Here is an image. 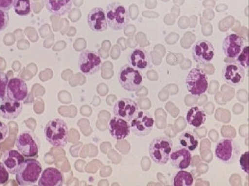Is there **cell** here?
<instances>
[{
	"label": "cell",
	"instance_id": "obj_24",
	"mask_svg": "<svg viewBox=\"0 0 249 186\" xmlns=\"http://www.w3.org/2000/svg\"><path fill=\"white\" fill-rule=\"evenodd\" d=\"M206 114L199 107H191L186 113V122L191 126L198 128L204 125L206 121Z\"/></svg>",
	"mask_w": 249,
	"mask_h": 186
},
{
	"label": "cell",
	"instance_id": "obj_1",
	"mask_svg": "<svg viewBox=\"0 0 249 186\" xmlns=\"http://www.w3.org/2000/svg\"><path fill=\"white\" fill-rule=\"evenodd\" d=\"M44 134L47 141L53 147L64 148L69 142V128L65 121L55 118L46 125Z\"/></svg>",
	"mask_w": 249,
	"mask_h": 186
},
{
	"label": "cell",
	"instance_id": "obj_33",
	"mask_svg": "<svg viewBox=\"0 0 249 186\" xmlns=\"http://www.w3.org/2000/svg\"><path fill=\"white\" fill-rule=\"evenodd\" d=\"M9 127L4 122H0V142H2L7 138Z\"/></svg>",
	"mask_w": 249,
	"mask_h": 186
},
{
	"label": "cell",
	"instance_id": "obj_25",
	"mask_svg": "<svg viewBox=\"0 0 249 186\" xmlns=\"http://www.w3.org/2000/svg\"><path fill=\"white\" fill-rule=\"evenodd\" d=\"M178 143L180 146L190 152L194 151L199 146V138L193 132L186 131L180 135Z\"/></svg>",
	"mask_w": 249,
	"mask_h": 186
},
{
	"label": "cell",
	"instance_id": "obj_16",
	"mask_svg": "<svg viewBox=\"0 0 249 186\" xmlns=\"http://www.w3.org/2000/svg\"><path fill=\"white\" fill-rule=\"evenodd\" d=\"M88 26L95 32H101L107 30L108 24L105 10L101 7L93 8L87 17Z\"/></svg>",
	"mask_w": 249,
	"mask_h": 186
},
{
	"label": "cell",
	"instance_id": "obj_18",
	"mask_svg": "<svg viewBox=\"0 0 249 186\" xmlns=\"http://www.w3.org/2000/svg\"><path fill=\"white\" fill-rule=\"evenodd\" d=\"M109 131L113 138L116 140H124L131 133L130 124L124 119L114 116L109 121Z\"/></svg>",
	"mask_w": 249,
	"mask_h": 186
},
{
	"label": "cell",
	"instance_id": "obj_10",
	"mask_svg": "<svg viewBox=\"0 0 249 186\" xmlns=\"http://www.w3.org/2000/svg\"><path fill=\"white\" fill-rule=\"evenodd\" d=\"M131 132L137 136H147L153 129L155 120L146 111H139L137 115L129 122Z\"/></svg>",
	"mask_w": 249,
	"mask_h": 186
},
{
	"label": "cell",
	"instance_id": "obj_2",
	"mask_svg": "<svg viewBox=\"0 0 249 186\" xmlns=\"http://www.w3.org/2000/svg\"><path fill=\"white\" fill-rule=\"evenodd\" d=\"M42 172V165L37 160H24L16 173V182L19 186L35 185L38 182Z\"/></svg>",
	"mask_w": 249,
	"mask_h": 186
},
{
	"label": "cell",
	"instance_id": "obj_28",
	"mask_svg": "<svg viewBox=\"0 0 249 186\" xmlns=\"http://www.w3.org/2000/svg\"><path fill=\"white\" fill-rule=\"evenodd\" d=\"M236 61L238 62L242 68L247 69L249 68V46H246L242 49L238 56L235 58Z\"/></svg>",
	"mask_w": 249,
	"mask_h": 186
},
{
	"label": "cell",
	"instance_id": "obj_29",
	"mask_svg": "<svg viewBox=\"0 0 249 186\" xmlns=\"http://www.w3.org/2000/svg\"><path fill=\"white\" fill-rule=\"evenodd\" d=\"M8 82H9V79L6 73L0 71V99L1 100L6 97Z\"/></svg>",
	"mask_w": 249,
	"mask_h": 186
},
{
	"label": "cell",
	"instance_id": "obj_23",
	"mask_svg": "<svg viewBox=\"0 0 249 186\" xmlns=\"http://www.w3.org/2000/svg\"><path fill=\"white\" fill-rule=\"evenodd\" d=\"M46 8L55 16L66 14L73 5V0H45Z\"/></svg>",
	"mask_w": 249,
	"mask_h": 186
},
{
	"label": "cell",
	"instance_id": "obj_14",
	"mask_svg": "<svg viewBox=\"0 0 249 186\" xmlns=\"http://www.w3.org/2000/svg\"><path fill=\"white\" fill-rule=\"evenodd\" d=\"M245 47L244 39L237 34H230L222 43L223 53L227 58L235 59Z\"/></svg>",
	"mask_w": 249,
	"mask_h": 186
},
{
	"label": "cell",
	"instance_id": "obj_3",
	"mask_svg": "<svg viewBox=\"0 0 249 186\" xmlns=\"http://www.w3.org/2000/svg\"><path fill=\"white\" fill-rule=\"evenodd\" d=\"M173 143L168 137L160 136L154 138L149 146V153L152 161L160 165L166 164L169 161Z\"/></svg>",
	"mask_w": 249,
	"mask_h": 186
},
{
	"label": "cell",
	"instance_id": "obj_34",
	"mask_svg": "<svg viewBox=\"0 0 249 186\" xmlns=\"http://www.w3.org/2000/svg\"><path fill=\"white\" fill-rule=\"evenodd\" d=\"M15 0H0V9L9 11L14 6Z\"/></svg>",
	"mask_w": 249,
	"mask_h": 186
},
{
	"label": "cell",
	"instance_id": "obj_13",
	"mask_svg": "<svg viewBox=\"0 0 249 186\" xmlns=\"http://www.w3.org/2000/svg\"><path fill=\"white\" fill-rule=\"evenodd\" d=\"M139 111L137 102L131 99L124 98L115 103L113 108L114 116L130 122Z\"/></svg>",
	"mask_w": 249,
	"mask_h": 186
},
{
	"label": "cell",
	"instance_id": "obj_22",
	"mask_svg": "<svg viewBox=\"0 0 249 186\" xmlns=\"http://www.w3.org/2000/svg\"><path fill=\"white\" fill-rule=\"evenodd\" d=\"M24 160V156L16 150H9L6 151L2 157L3 164L11 174H16Z\"/></svg>",
	"mask_w": 249,
	"mask_h": 186
},
{
	"label": "cell",
	"instance_id": "obj_4",
	"mask_svg": "<svg viewBox=\"0 0 249 186\" xmlns=\"http://www.w3.org/2000/svg\"><path fill=\"white\" fill-rule=\"evenodd\" d=\"M106 14L108 26L113 30H122L129 24V11L118 1L107 5Z\"/></svg>",
	"mask_w": 249,
	"mask_h": 186
},
{
	"label": "cell",
	"instance_id": "obj_31",
	"mask_svg": "<svg viewBox=\"0 0 249 186\" xmlns=\"http://www.w3.org/2000/svg\"><path fill=\"white\" fill-rule=\"evenodd\" d=\"M9 179V172L3 162H0V185L6 184Z\"/></svg>",
	"mask_w": 249,
	"mask_h": 186
},
{
	"label": "cell",
	"instance_id": "obj_27",
	"mask_svg": "<svg viewBox=\"0 0 249 186\" xmlns=\"http://www.w3.org/2000/svg\"><path fill=\"white\" fill-rule=\"evenodd\" d=\"M13 7L16 14L22 17L27 16L31 11L30 0H15Z\"/></svg>",
	"mask_w": 249,
	"mask_h": 186
},
{
	"label": "cell",
	"instance_id": "obj_11",
	"mask_svg": "<svg viewBox=\"0 0 249 186\" xmlns=\"http://www.w3.org/2000/svg\"><path fill=\"white\" fill-rule=\"evenodd\" d=\"M192 58L199 64H207L215 55L214 46L208 40L197 41L192 48Z\"/></svg>",
	"mask_w": 249,
	"mask_h": 186
},
{
	"label": "cell",
	"instance_id": "obj_8",
	"mask_svg": "<svg viewBox=\"0 0 249 186\" xmlns=\"http://www.w3.org/2000/svg\"><path fill=\"white\" fill-rule=\"evenodd\" d=\"M226 64L222 68V76L226 83L232 86L242 84L245 80V69L239 64L235 59L226 58Z\"/></svg>",
	"mask_w": 249,
	"mask_h": 186
},
{
	"label": "cell",
	"instance_id": "obj_30",
	"mask_svg": "<svg viewBox=\"0 0 249 186\" xmlns=\"http://www.w3.org/2000/svg\"><path fill=\"white\" fill-rule=\"evenodd\" d=\"M9 15L7 11L0 9V31H4L9 24Z\"/></svg>",
	"mask_w": 249,
	"mask_h": 186
},
{
	"label": "cell",
	"instance_id": "obj_9",
	"mask_svg": "<svg viewBox=\"0 0 249 186\" xmlns=\"http://www.w3.org/2000/svg\"><path fill=\"white\" fill-rule=\"evenodd\" d=\"M102 66V59L99 54L93 50H84L78 57V68L85 76L97 73Z\"/></svg>",
	"mask_w": 249,
	"mask_h": 186
},
{
	"label": "cell",
	"instance_id": "obj_17",
	"mask_svg": "<svg viewBox=\"0 0 249 186\" xmlns=\"http://www.w3.org/2000/svg\"><path fill=\"white\" fill-rule=\"evenodd\" d=\"M191 152L181 146L173 148L169 158L173 167L178 170L188 169L191 166Z\"/></svg>",
	"mask_w": 249,
	"mask_h": 186
},
{
	"label": "cell",
	"instance_id": "obj_19",
	"mask_svg": "<svg viewBox=\"0 0 249 186\" xmlns=\"http://www.w3.org/2000/svg\"><path fill=\"white\" fill-rule=\"evenodd\" d=\"M23 105L20 102L5 97L0 104V115L6 120H14L22 113Z\"/></svg>",
	"mask_w": 249,
	"mask_h": 186
},
{
	"label": "cell",
	"instance_id": "obj_5",
	"mask_svg": "<svg viewBox=\"0 0 249 186\" xmlns=\"http://www.w3.org/2000/svg\"><path fill=\"white\" fill-rule=\"evenodd\" d=\"M214 153L217 159L224 164H234L240 157L241 148L232 139H222L216 144Z\"/></svg>",
	"mask_w": 249,
	"mask_h": 186
},
{
	"label": "cell",
	"instance_id": "obj_6",
	"mask_svg": "<svg viewBox=\"0 0 249 186\" xmlns=\"http://www.w3.org/2000/svg\"><path fill=\"white\" fill-rule=\"evenodd\" d=\"M118 80L123 89L129 92H133L142 87L143 83V76L140 71L130 65L126 64L119 70Z\"/></svg>",
	"mask_w": 249,
	"mask_h": 186
},
{
	"label": "cell",
	"instance_id": "obj_21",
	"mask_svg": "<svg viewBox=\"0 0 249 186\" xmlns=\"http://www.w3.org/2000/svg\"><path fill=\"white\" fill-rule=\"evenodd\" d=\"M63 184V175L56 168H47L42 171L37 184L40 186H60Z\"/></svg>",
	"mask_w": 249,
	"mask_h": 186
},
{
	"label": "cell",
	"instance_id": "obj_26",
	"mask_svg": "<svg viewBox=\"0 0 249 186\" xmlns=\"http://www.w3.org/2000/svg\"><path fill=\"white\" fill-rule=\"evenodd\" d=\"M194 182V178L191 172L181 170L174 175L173 185L174 186H191Z\"/></svg>",
	"mask_w": 249,
	"mask_h": 186
},
{
	"label": "cell",
	"instance_id": "obj_12",
	"mask_svg": "<svg viewBox=\"0 0 249 186\" xmlns=\"http://www.w3.org/2000/svg\"><path fill=\"white\" fill-rule=\"evenodd\" d=\"M16 146L18 151L24 157H36L38 155V145L33 135L29 132H24L18 136Z\"/></svg>",
	"mask_w": 249,
	"mask_h": 186
},
{
	"label": "cell",
	"instance_id": "obj_7",
	"mask_svg": "<svg viewBox=\"0 0 249 186\" xmlns=\"http://www.w3.org/2000/svg\"><path fill=\"white\" fill-rule=\"evenodd\" d=\"M186 85L192 95L199 97L209 89L207 75L201 68H193L187 75Z\"/></svg>",
	"mask_w": 249,
	"mask_h": 186
},
{
	"label": "cell",
	"instance_id": "obj_32",
	"mask_svg": "<svg viewBox=\"0 0 249 186\" xmlns=\"http://www.w3.org/2000/svg\"><path fill=\"white\" fill-rule=\"evenodd\" d=\"M240 164L241 166V169H242V170L244 171L246 173V174H248L249 173V164H248V156H249V152L246 151L245 153H244L243 154L240 155Z\"/></svg>",
	"mask_w": 249,
	"mask_h": 186
},
{
	"label": "cell",
	"instance_id": "obj_15",
	"mask_svg": "<svg viewBox=\"0 0 249 186\" xmlns=\"http://www.w3.org/2000/svg\"><path fill=\"white\" fill-rule=\"evenodd\" d=\"M6 95L12 100L22 102L28 96L27 85L25 81L19 78H14L9 80Z\"/></svg>",
	"mask_w": 249,
	"mask_h": 186
},
{
	"label": "cell",
	"instance_id": "obj_20",
	"mask_svg": "<svg viewBox=\"0 0 249 186\" xmlns=\"http://www.w3.org/2000/svg\"><path fill=\"white\" fill-rule=\"evenodd\" d=\"M129 65L139 71H143L151 66V58L143 49H134L129 54Z\"/></svg>",
	"mask_w": 249,
	"mask_h": 186
}]
</instances>
